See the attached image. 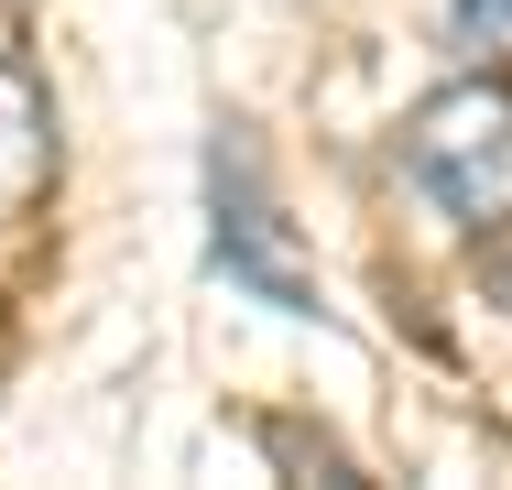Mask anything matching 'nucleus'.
Masks as SVG:
<instances>
[{
	"label": "nucleus",
	"instance_id": "f257e3e1",
	"mask_svg": "<svg viewBox=\"0 0 512 490\" xmlns=\"http://www.w3.org/2000/svg\"><path fill=\"white\" fill-rule=\"evenodd\" d=\"M404 164L458 229H512V77L480 66V77L436 88L404 131Z\"/></svg>",
	"mask_w": 512,
	"mask_h": 490
},
{
	"label": "nucleus",
	"instance_id": "7ed1b4c3",
	"mask_svg": "<svg viewBox=\"0 0 512 490\" xmlns=\"http://www.w3.org/2000/svg\"><path fill=\"white\" fill-rule=\"evenodd\" d=\"M55 196V98L22 55H0V218H33Z\"/></svg>",
	"mask_w": 512,
	"mask_h": 490
},
{
	"label": "nucleus",
	"instance_id": "f03ea898",
	"mask_svg": "<svg viewBox=\"0 0 512 490\" xmlns=\"http://www.w3.org/2000/svg\"><path fill=\"white\" fill-rule=\"evenodd\" d=\"M207 196H218V273L240 294H262V305H284V316H316V284L284 262V218H273V196L251 175V142H229L218 131V153H207Z\"/></svg>",
	"mask_w": 512,
	"mask_h": 490
},
{
	"label": "nucleus",
	"instance_id": "20e7f679",
	"mask_svg": "<svg viewBox=\"0 0 512 490\" xmlns=\"http://www.w3.org/2000/svg\"><path fill=\"white\" fill-rule=\"evenodd\" d=\"M447 44L469 66H512V0H447Z\"/></svg>",
	"mask_w": 512,
	"mask_h": 490
}]
</instances>
